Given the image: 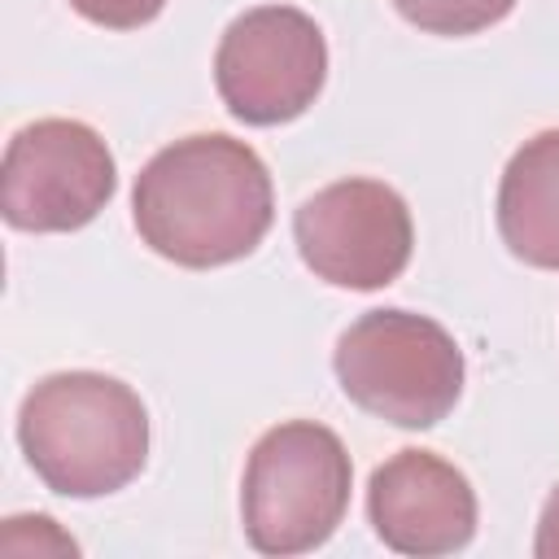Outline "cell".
Wrapping results in <instances>:
<instances>
[{"label": "cell", "instance_id": "obj_5", "mask_svg": "<svg viewBox=\"0 0 559 559\" xmlns=\"http://www.w3.org/2000/svg\"><path fill=\"white\" fill-rule=\"evenodd\" d=\"M328 79V39L293 4H258L231 17L214 52V87L231 118L280 127L301 118Z\"/></svg>", "mask_w": 559, "mask_h": 559}, {"label": "cell", "instance_id": "obj_1", "mask_svg": "<svg viewBox=\"0 0 559 559\" xmlns=\"http://www.w3.org/2000/svg\"><path fill=\"white\" fill-rule=\"evenodd\" d=\"M140 240L188 271L249 258L275 218L266 162L223 131L183 135L148 157L131 188Z\"/></svg>", "mask_w": 559, "mask_h": 559}, {"label": "cell", "instance_id": "obj_3", "mask_svg": "<svg viewBox=\"0 0 559 559\" xmlns=\"http://www.w3.org/2000/svg\"><path fill=\"white\" fill-rule=\"evenodd\" d=\"M354 463L345 441L314 424L288 419L266 428L240 480L245 537L262 555H306L323 546L345 520Z\"/></svg>", "mask_w": 559, "mask_h": 559}, {"label": "cell", "instance_id": "obj_7", "mask_svg": "<svg viewBox=\"0 0 559 559\" xmlns=\"http://www.w3.org/2000/svg\"><path fill=\"white\" fill-rule=\"evenodd\" d=\"M301 262L336 288L393 284L415 249V223L397 188L380 179H336L293 214Z\"/></svg>", "mask_w": 559, "mask_h": 559}, {"label": "cell", "instance_id": "obj_8", "mask_svg": "<svg viewBox=\"0 0 559 559\" xmlns=\"http://www.w3.org/2000/svg\"><path fill=\"white\" fill-rule=\"evenodd\" d=\"M367 520L397 555H454L476 533V493L454 463L411 445L371 472Z\"/></svg>", "mask_w": 559, "mask_h": 559}, {"label": "cell", "instance_id": "obj_6", "mask_svg": "<svg viewBox=\"0 0 559 559\" xmlns=\"http://www.w3.org/2000/svg\"><path fill=\"white\" fill-rule=\"evenodd\" d=\"M114 188V153L79 118L26 122L4 148L0 210L17 231H79L109 205Z\"/></svg>", "mask_w": 559, "mask_h": 559}, {"label": "cell", "instance_id": "obj_2", "mask_svg": "<svg viewBox=\"0 0 559 559\" xmlns=\"http://www.w3.org/2000/svg\"><path fill=\"white\" fill-rule=\"evenodd\" d=\"M17 441L35 476L61 498H105L148 463V411L105 371H52L17 411Z\"/></svg>", "mask_w": 559, "mask_h": 559}, {"label": "cell", "instance_id": "obj_9", "mask_svg": "<svg viewBox=\"0 0 559 559\" xmlns=\"http://www.w3.org/2000/svg\"><path fill=\"white\" fill-rule=\"evenodd\" d=\"M502 245L542 271H559V127L524 140L498 183Z\"/></svg>", "mask_w": 559, "mask_h": 559}, {"label": "cell", "instance_id": "obj_10", "mask_svg": "<svg viewBox=\"0 0 559 559\" xmlns=\"http://www.w3.org/2000/svg\"><path fill=\"white\" fill-rule=\"evenodd\" d=\"M393 9L428 35H476L502 22L515 0H393Z\"/></svg>", "mask_w": 559, "mask_h": 559}, {"label": "cell", "instance_id": "obj_12", "mask_svg": "<svg viewBox=\"0 0 559 559\" xmlns=\"http://www.w3.org/2000/svg\"><path fill=\"white\" fill-rule=\"evenodd\" d=\"M533 555L537 559H559V485L550 489L542 520H537V537H533Z\"/></svg>", "mask_w": 559, "mask_h": 559}, {"label": "cell", "instance_id": "obj_4", "mask_svg": "<svg viewBox=\"0 0 559 559\" xmlns=\"http://www.w3.org/2000/svg\"><path fill=\"white\" fill-rule=\"evenodd\" d=\"M332 367L354 406L397 428L441 424L463 393L459 341L437 319L415 310L358 314L341 332Z\"/></svg>", "mask_w": 559, "mask_h": 559}, {"label": "cell", "instance_id": "obj_11", "mask_svg": "<svg viewBox=\"0 0 559 559\" xmlns=\"http://www.w3.org/2000/svg\"><path fill=\"white\" fill-rule=\"evenodd\" d=\"M70 9L105 31H135L153 22L166 9V0H70Z\"/></svg>", "mask_w": 559, "mask_h": 559}]
</instances>
